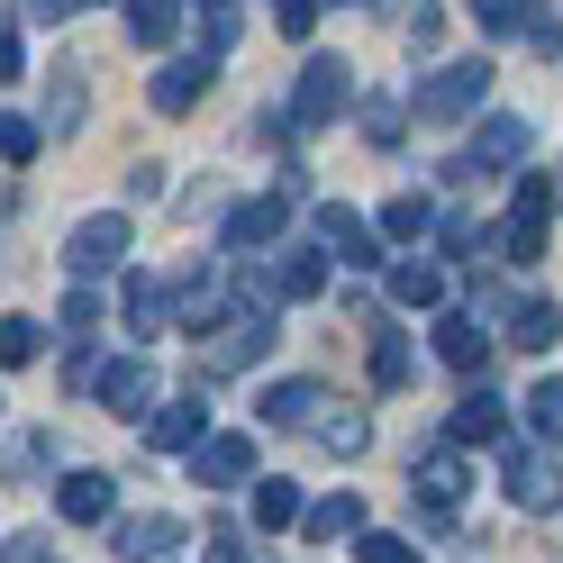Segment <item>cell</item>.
I'll use <instances>...</instances> for the list:
<instances>
[{
	"label": "cell",
	"mask_w": 563,
	"mask_h": 563,
	"mask_svg": "<svg viewBox=\"0 0 563 563\" xmlns=\"http://www.w3.org/2000/svg\"><path fill=\"white\" fill-rule=\"evenodd\" d=\"M328 291V245H291L282 255V300H319Z\"/></svg>",
	"instance_id": "obj_24"
},
{
	"label": "cell",
	"mask_w": 563,
	"mask_h": 563,
	"mask_svg": "<svg viewBox=\"0 0 563 563\" xmlns=\"http://www.w3.org/2000/svg\"><path fill=\"white\" fill-rule=\"evenodd\" d=\"M473 19L490 27V37H537L545 55L563 46V27L545 19V0H473Z\"/></svg>",
	"instance_id": "obj_11"
},
{
	"label": "cell",
	"mask_w": 563,
	"mask_h": 563,
	"mask_svg": "<svg viewBox=\"0 0 563 563\" xmlns=\"http://www.w3.org/2000/svg\"><path fill=\"white\" fill-rule=\"evenodd\" d=\"M319 445H328V454H364V445H373V418H364V409L319 418Z\"/></svg>",
	"instance_id": "obj_28"
},
{
	"label": "cell",
	"mask_w": 563,
	"mask_h": 563,
	"mask_svg": "<svg viewBox=\"0 0 563 563\" xmlns=\"http://www.w3.org/2000/svg\"><path fill=\"white\" fill-rule=\"evenodd\" d=\"M355 527H364V500H355V490H336V500L300 509V537H309V545H336V537H355Z\"/></svg>",
	"instance_id": "obj_20"
},
{
	"label": "cell",
	"mask_w": 563,
	"mask_h": 563,
	"mask_svg": "<svg viewBox=\"0 0 563 563\" xmlns=\"http://www.w3.org/2000/svg\"><path fill=\"white\" fill-rule=\"evenodd\" d=\"M554 200H563V173H554Z\"/></svg>",
	"instance_id": "obj_40"
},
{
	"label": "cell",
	"mask_w": 563,
	"mask_h": 563,
	"mask_svg": "<svg viewBox=\"0 0 563 563\" xmlns=\"http://www.w3.org/2000/svg\"><path fill=\"white\" fill-rule=\"evenodd\" d=\"M355 554H364V563H409L418 545H409V537H391V527H355Z\"/></svg>",
	"instance_id": "obj_34"
},
{
	"label": "cell",
	"mask_w": 563,
	"mask_h": 563,
	"mask_svg": "<svg viewBox=\"0 0 563 563\" xmlns=\"http://www.w3.org/2000/svg\"><path fill=\"white\" fill-rule=\"evenodd\" d=\"M128 10V46H173V27H183V0H119Z\"/></svg>",
	"instance_id": "obj_23"
},
{
	"label": "cell",
	"mask_w": 563,
	"mask_h": 563,
	"mask_svg": "<svg viewBox=\"0 0 563 563\" xmlns=\"http://www.w3.org/2000/svg\"><path fill=\"white\" fill-rule=\"evenodd\" d=\"M245 473H255V445H245V437H200L191 445V482L200 490H236Z\"/></svg>",
	"instance_id": "obj_12"
},
{
	"label": "cell",
	"mask_w": 563,
	"mask_h": 563,
	"mask_svg": "<svg viewBox=\"0 0 563 563\" xmlns=\"http://www.w3.org/2000/svg\"><path fill=\"white\" fill-rule=\"evenodd\" d=\"M209 82H219V55H200V64H164V74H155V91H146V110L183 119V110H191V100H200Z\"/></svg>",
	"instance_id": "obj_14"
},
{
	"label": "cell",
	"mask_w": 563,
	"mask_h": 563,
	"mask_svg": "<svg viewBox=\"0 0 563 563\" xmlns=\"http://www.w3.org/2000/svg\"><path fill=\"white\" fill-rule=\"evenodd\" d=\"M173 328V291L155 273H128V336H164Z\"/></svg>",
	"instance_id": "obj_18"
},
{
	"label": "cell",
	"mask_w": 563,
	"mask_h": 563,
	"mask_svg": "<svg viewBox=\"0 0 563 563\" xmlns=\"http://www.w3.org/2000/svg\"><path fill=\"white\" fill-rule=\"evenodd\" d=\"M37 146H46V128H37V119H0V164H27Z\"/></svg>",
	"instance_id": "obj_35"
},
{
	"label": "cell",
	"mask_w": 563,
	"mask_h": 563,
	"mask_svg": "<svg viewBox=\"0 0 563 563\" xmlns=\"http://www.w3.org/2000/svg\"><path fill=\"white\" fill-rule=\"evenodd\" d=\"M282 228H291V191H264V200H236V209H228V255H255V245H273Z\"/></svg>",
	"instance_id": "obj_9"
},
{
	"label": "cell",
	"mask_w": 563,
	"mask_h": 563,
	"mask_svg": "<svg viewBox=\"0 0 563 563\" xmlns=\"http://www.w3.org/2000/svg\"><path fill=\"white\" fill-rule=\"evenodd\" d=\"M91 328H100V291L74 273V291H64V336H91Z\"/></svg>",
	"instance_id": "obj_33"
},
{
	"label": "cell",
	"mask_w": 563,
	"mask_h": 563,
	"mask_svg": "<svg viewBox=\"0 0 563 563\" xmlns=\"http://www.w3.org/2000/svg\"><path fill=\"white\" fill-rule=\"evenodd\" d=\"M527 428L545 445H563V382H537V391H527Z\"/></svg>",
	"instance_id": "obj_30"
},
{
	"label": "cell",
	"mask_w": 563,
	"mask_h": 563,
	"mask_svg": "<svg viewBox=\"0 0 563 563\" xmlns=\"http://www.w3.org/2000/svg\"><path fill=\"white\" fill-rule=\"evenodd\" d=\"M255 418H264V428H319V418H328V382H309V373L273 382V391L255 400Z\"/></svg>",
	"instance_id": "obj_8"
},
{
	"label": "cell",
	"mask_w": 563,
	"mask_h": 563,
	"mask_svg": "<svg viewBox=\"0 0 563 563\" xmlns=\"http://www.w3.org/2000/svg\"><path fill=\"white\" fill-rule=\"evenodd\" d=\"M64 264H74L82 282H100V273H119L128 264V209H91V219L64 236Z\"/></svg>",
	"instance_id": "obj_2"
},
{
	"label": "cell",
	"mask_w": 563,
	"mask_h": 563,
	"mask_svg": "<svg viewBox=\"0 0 563 563\" xmlns=\"http://www.w3.org/2000/svg\"><path fill=\"white\" fill-rule=\"evenodd\" d=\"M37 355H46V328L37 319H0V364L19 373V364H37Z\"/></svg>",
	"instance_id": "obj_29"
},
{
	"label": "cell",
	"mask_w": 563,
	"mask_h": 563,
	"mask_svg": "<svg viewBox=\"0 0 563 563\" xmlns=\"http://www.w3.org/2000/svg\"><path fill=\"white\" fill-rule=\"evenodd\" d=\"M400 128H409V119H400V100H391V91H373V100H364V136H373V146H400Z\"/></svg>",
	"instance_id": "obj_32"
},
{
	"label": "cell",
	"mask_w": 563,
	"mask_h": 563,
	"mask_svg": "<svg viewBox=\"0 0 563 563\" xmlns=\"http://www.w3.org/2000/svg\"><path fill=\"white\" fill-rule=\"evenodd\" d=\"M345 100H355L345 55H309V74H300V91H291V119H300V128H328V119H345Z\"/></svg>",
	"instance_id": "obj_3"
},
{
	"label": "cell",
	"mask_w": 563,
	"mask_h": 563,
	"mask_svg": "<svg viewBox=\"0 0 563 563\" xmlns=\"http://www.w3.org/2000/svg\"><path fill=\"white\" fill-rule=\"evenodd\" d=\"M200 27H209V37H200L209 55H228V46H236V10H228V0H209V19H200Z\"/></svg>",
	"instance_id": "obj_36"
},
{
	"label": "cell",
	"mask_w": 563,
	"mask_h": 563,
	"mask_svg": "<svg viewBox=\"0 0 563 563\" xmlns=\"http://www.w3.org/2000/svg\"><path fill=\"white\" fill-rule=\"evenodd\" d=\"M336 10H355V0H336Z\"/></svg>",
	"instance_id": "obj_41"
},
{
	"label": "cell",
	"mask_w": 563,
	"mask_h": 563,
	"mask_svg": "<svg viewBox=\"0 0 563 563\" xmlns=\"http://www.w3.org/2000/svg\"><path fill=\"white\" fill-rule=\"evenodd\" d=\"M490 100V55H464V64H445V74L418 82V119L428 128H454V119H473Z\"/></svg>",
	"instance_id": "obj_1"
},
{
	"label": "cell",
	"mask_w": 563,
	"mask_h": 563,
	"mask_svg": "<svg viewBox=\"0 0 563 563\" xmlns=\"http://www.w3.org/2000/svg\"><path fill=\"white\" fill-rule=\"evenodd\" d=\"M273 19H282V37H309L319 27V0H273Z\"/></svg>",
	"instance_id": "obj_37"
},
{
	"label": "cell",
	"mask_w": 563,
	"mask_h": 563,
	"mask_svg": "<svg viewBox=\"0 0 563 563\" xmlns=\"http://www.w3.org/2000/svg\"><path fill=\"white\" fill-rule=\"evenodd\" d=\"M391 300L400 309H445V273L437 264H391Z\"/></svg>",
	"instance_id": "obj_26"
},
{
	"label": "cell",
	"mask_w": 563,
	"mask_h": 563,
	"mask_svg": "<svg viewBox=\"0 0 563 563\" xmlns=\"http://www.w3.org/2000/svg\"><path fill=\"white\" fill-rule=\"evenodd\" d=\"M309 228H319L328 255H345V264H382V228H364L345 200H319V209H309Z\"/></svg>",
	"instance_id": "obj_6"
},
{
	"label": "cell",
	"mask_w": 563,
	"mask_h": 563,
	"mask_svg": "<svg viewBox=\"0 0 563 563\" xmlns=\"http://www.w3.org/2000/svg\"><path fill=\"white\" fill-rule=\"evenodd\" d=\"M19 74H27V55H19V27L0 19V82H19Z\"/></svg>",
	"instance_id": "obj_38"
},
{
	"label": "cell",
	"mask_w": 563,
	"mask_h": 563,
	"mask_svg": "<svg viewBox=\"0 0 563 563\" xmlns=\"http://www.w3.org/2000/svg\"><path fill=\"white\" fill-rule=\"evenodd\" d=\"M500 490L527 509V518H545V509H563V473H554V454H509V473H500Z\"/></svg>",
	"instance_id": "obj_10"
},
{
	"label": "cell",
	"mask_w": 563,
	"mask_h": 563,
	"mask_svg": "<svg viewBox=\"0 0 563 563\" xmlns=\"http://www.w3.org/2000/svg\"><path fill=\"white\" fill-rule=\"evenodd\" d=\"M445 437H454V445H500V437H509V409H500V391H473L464 409L445 418Z\"/></svg>",
	"instance_id": "obj_17"
},
{
	"label": "cell",
	"mask_w": 563,
	"mask_h": 563,
	"mask_svg": "<svg viewBox=\"0 0 563 563\" xmlns=\"http://www.w3.org/2000/svg\"><path fill=\"white\" fill-rule=\"evenodd\" d=\"M437 355H445L454 373H482V364H490V328H482V319H437Z\"/></svg>",
	"instance_id": "obj_19"
},
{
	"label": "cell",
	"mask_w": 563,
	"mask_h": 563,
	"mask_svg": "<svg viewBox=\"0 0 563 563\" xmlns=\"http://www.w3.org/2000/svg\"><path fill=\"white\" fill-rule=\"evenodd\" d=\"M119 554H136V563H155V554H183V527L173 518H119V537H110Z\"/></svg>",
	"instance_id": "obj_22"
},
{
	"label": "cell",
	"mask_w": 563,
	"mask_h": 563,
	"mask_svg": "<svg viewBox=\"0 0 563 563\" xmlns=\"http://www.w3.org/2000/svg\"><path fill=\"white\" fill-rule=\"evenodd\" d=\"M255 527H264V537H282V527H300V490L291 482H255Z\"/></svg>",
	"instance_id": "obj_27"
},
{
	"label": "cell",
	"mask_w": 563,
	"mask_h": 563,
	"mask_svg": "<svg viewBox=\"0 0 563 563\" xmlns=\"http://www.w3.org/2000/svg\"><path fill=\"white\" fill-rule=\"evenodd\" d=\"M373 382H382V391H400V382H409V336H391V328L373 336Z\"/></svg>",
	"instance_id": "obj_31"
},
{
	"label": "cell",
	"mask_w": 563,
	"mask_h": 563,
	"mask_svg": "<svg viewBox=\"0 0 563 563\" xmlns=\"http://www.w3.org/2000/svg\"><path fill=\"white\" fill-rule=\"evenodd\" d=\"M91 391H100L110 418H146V409H155V364H146V355H119V364L91 373Z\"/></svg>",
	"instance_id": "obj_5"
},
{
	"label": "cell",
	"mask_w": 563,
	"mask_h": 563,
	"mask_svg": "<svg viewBox=\"0 0 563 563\" xmlns=\"http://www.w3.org/2000/svg\"><path fill=\"white\" fill-rule=\"evenodd\" d=\"M409 490H418V509H428V518L445 527L454 509H464V464H454V454H428V464L409 473Z\"/></svg>",
	"instance_id": "obj_15"
},
{
	"label": "cell",
	"mask_w": 563,
	"mask_h": 563,
	"mask_svg": "<svg viewBox=\"0 0 563 563\" xmlns=\"http://www.w3.org/2000/svg\"><path fill=\"white\" fill-rule=\"evenodd\" d=\"M37 10H55V19H74V10H91V0H37Z\"/></svg>",
	"instance_id": "obj_39"
},
{
	"label": "cell",
	"mask_w": 563,
	"mask_h": 563,
	"mask_svg": "<svg viewBox=\"0 0 563 563\" xmlns=\"http://www.w3.org/2000/svg\"><path fill=\"white\" fill-rule=\"evenodd\" d=\"M554 336H563V309H554V300H527L518 319H509V345H518V355H545Z\"/></svg>",
	"instance_id": "obj_25"
},
{
	"label": "cell",
	"mask_w": 563,
	"mask_h": 563,
	"mask_svg": "<svg viewBox=\"0 0 563 563\" xmlns=\"http://www.w3.org/2000/svg\"><path fill=\"white\" fill-rule=\"evenodd\" d=\"M509 164H527V119H482V136H473V155L445 173V183H473V173H509Z\"/></svg>",
	"instance_id": "obj_7"
},
{
	"label": "cell",
	"mask_w": 563,
	"mask_h": 563,
	"mask_svg": "<svg viewBox=\"0 0 563 563\" xmlns=\"http://www.w3.org/2000/svg\"><path fill=\"white\" fill-rule=\"evenodd\" d=\"M55 509L74 518V527H100V518L119 509V482H110V473H64V490H55Z\"/></svg>",
	"instance_id": "obj_16"
},
{
	"label": "cell",
	"mask_w": 563,
	"mask_h": 563,
	"mask_svg": "<svg viewBox=\"0 0 563 563\" xmlns=\"http://www.w3.org/2000/svg\"><path fill=\"white\" fill-rule=\"evenodd\" d=\"M209 437V400H164V409H146V445L155 454H191Z\"/></svg>",
	"instance_id": "obj_13"
},
{
	"label": "cell",
	"mask_w": 563,
	"mask_h": 563,
	"mask_svg": "<svg viewBox=\"0 0 563 563\" xmlns=\"http://www.w3.org/2000/svg\"><path fill=\"white\" fill-rule=\"evenodd\" d=\"M545 219H554V183H518L509 191V219H500V255L509 264H537L545 255Z\"/></svg>",
	"instance_id": "obj_4"
},
{
	"label": "cell",
	"mask_w": 563,
	"mask_h": 563,
	"mask_svg": "<svg viewBox=\"0 0 563 563\" xmlns=\"http://www.w3.org/2000/svg\"><path fill=\"white\" fill-rule=\"evenodd\" d=\"M428 228H437V200L428 191H391V200H382V236H391V245H418Z\"/></svg>",
	"instance_id": "obj_21"
}]
</instances>
